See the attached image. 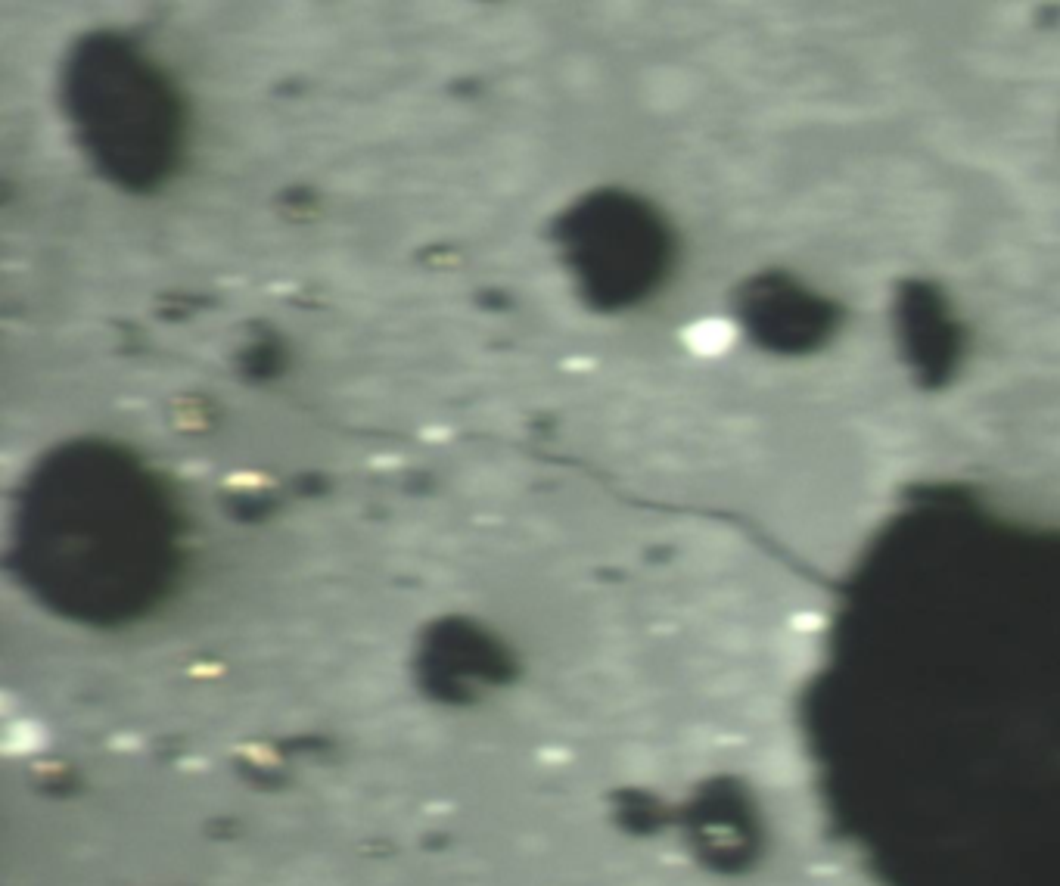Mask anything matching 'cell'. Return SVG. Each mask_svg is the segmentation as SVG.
<instances>
[{"label":"cell","instance_id":"obj_1","mask_svg":"<svg viewBox=\"0 0 1060 886\" xmlns=\"http://www.w3.org/2000/svg\"><path fill=\"white\" fill-rule=\"evenodd\" d=\"M684 339L697 355H709L712 358V355H722V352H728L734 346L737 330L728 321H722V318H706V321H700V324H694L691 330H687Z\"/></svg>","mask_w":1060,"mask_h":886}]
</instances>
